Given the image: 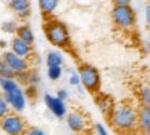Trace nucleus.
I'll use <instances>...</instances> for the list:
<instances>
[{"mask_svg": "<svg viewBox=\"0 0 150 135\" xmlns=\"http://www.w3.org/2000/svg\"><path fill=\"white\" fill-rule=\"evenodd\" d=\"M15 73L10 69L8 66H6L4 63L0 66V77H3V79H15Z\"/></svg>", "mask_w": 150, "mask_h": 135, "instance_id": "5701e85b", "label": "nucleus"}, {"mask_svg": "<svg viewBox=\"0 0 150 135\" xmlns=\"http://www.w3.org/2000/svg\"><path fill=\"white\" fill-rule=\"evenodd\" d=\"M55 97H58L59 99H62V101H66V99L69 98V92L65 88H61V90L57 91V95Z\"/></svg>", "mask_w": 150, "mask_h": 135, "instance_id": "a878e982", "label": "nucleus"}, {"mask_svg": "<svg viewBox=\"0 0 150 135\" xmlns=\"http://www.w3.org/2000/svg\"><path fill=\"white\" fill-rule=\"evenodd\" d=\"M11 112L8 102L6 101V98L3 97V94H0V119H3L6 114H8Z\"/></svg>", "mask_w": 150, "mask_h": 135, "instance_id": "412c9836", "label": "nucleus"}, {"mask_svg": "<svg viewBox=\"0 0 150 135\" xmlns=\"http://www.w3.org/2000/svg\"><path fill=\"white\" fill-rule=\"evenodd\" d=\"M112 21L120 29L129 31L135 26L137 14L131 6H114L112 10Z\"/></svg>", "mask_w": 150, "mask_h": 135, "instance_id": "39448f33", "label": "nucleus"}, {"mask_svg": "<svg viewBox=\"0 0 150 135\" xmlns=\"http://www.w3.org/2000/svg\"><path fill=\"white\" fill-rule=\"evenodd\" d=\"M79 77H80V84L84 90H87L91 94H98L100 91V73L95 66L90 63H81L79 66Z\"/></svg>", "mask_w": 150, "mask_h": 135, "instance_id": "20e7f679", "label": "nucleus"}, {"mask_svg": "<svg viewBox=\"0 0 150 135\" xmlns=\"http://www.w3.org/2000/svg\"><path fill=\"white\" fill-rule=\"evenodd\" d=\"M94 128H95V134L96 135H110L109 131L106 130V127H105L102 123H96Z\"/></svg>", "mask_w": 150, "mask_h": 135, "instance_id": "393cba45", "label": "nucleus"}, {"mask_svg": "<svg viewBox=\"0 0 150 135\" xmlns=\"http://www.w3.org/2000/svg\"><path fill=\"white\" fill-rule=\"evenodd\" d=\"M46 63L47 66H62L64 63V55L59 51H48V54L46 57Z\"/></svg>", "mask_w": 150, "mask_h": 135, "instance_id": "dca6fc26", "label": "nucleus"}, {"mask_svg": "<svg viewBox=\"0 0 150 135\" xmlns=\"http://www.w3.org/2000/svg\"><path fill=\"white\" fill-rule=\"evenodd\" d=\"M66 123H68V127L73 132L76 134H81V132H86L88 130V126H90V122L84 113L79 112V110H73V112L68 113L66 114Z\"/></svg>", "mask_w": 150, "mask_h": 135, "instance_id": "6e6552de", "label": "nucleus"}, {"mask_svg": "<svg viewBox=\"0 0 150 135\" xmlns=\"http://www.w3.org/2000/svg\"><path fill=\"white\" fill-rule=\"evenodd\" d=\"M44 33H46L47 40L55 47L66 48L70 43V35H69L68 26L61 21H57V19L47 21L44 25Z\"/></svg>", "mask_w": 150, "mask_h": 135, "instance_id": "7ed1b4c3", "label": "nucleus"}, {"mask_svg": "<svg viewBox=\"0 0 150 135\" xmlns=\"http://www.w3.org/2000/svg\"><path fill=\"white\" fill-rule=\"evenodd\" d=\"M69 84L73 87H77L80 86V77H79L77 72H73L70 76H69Z\"/></svg>", "mask_w": 150, "mask_h": 135, "instance_id": "b1692460", "label": "nucleus"}, {"mask_svg": "<svg viewBox=\"0 0 150 135\" xmlns=\"http://www.w3.org/2000/svg\"><path fill=\"white\" fill-rule=\"evenodd\" d=\"M8 7L15 14L30 10V1L29 0H8Z\"/></svg>", "mask_w": 150, "mask_h": 135, "instance_id": "2eb2a0df", "label": "nucleus"}, {"mask_svg": "<svg viewBox=\"0 0 150 135\" xmlns=\"http://www.w3.org/2000/svg\"><path fill=\"white\" fill-rule=\"evenodd\" d=\"M62 66H48L47 69V76L52 81H57L62 77Z\"/></svg>", "mask_w": 150, "mask_h": 135, "instance_id": "6ab92c4d", "label": "nucleus"}, {"mask_svg": "<svg viewBox=\"0 0 150 135\" xmlns=\"http://www.w3.org/2000/svg\"><path fill=\"white\" fill-rule=\"evenodd\" d=\"M26 127V123L19 116V113L10 112L3 119H0V128L7 135H22Z\"/></svg>", "mask_w": 150, "mask_h": 135, "instance_id": "423d86ee", "label": "nucleus"}, {"mask_svg": "<svg viewBox=\"0 0 150 135\" xmlns=\"http://www.w3.org/2000/svg\"><path fill=\"white\" fill-rule=\"evenodd\" d=\"M0 90L6 101L8 102L11 110H14L15 113L23 112V109L26 108V95L18 81L15 79L0 77Z\"/></svg>", "mask_w": 150, "mask_h": 135, "instance_id": "f03ea898", "label": "nucleus"}, {"mask_svg": "<svg viewBox=\"0 0 150 135\" xmlns=\"http://www.w3.org/2000/svg\"><path fill=\"white\" fill-rule=\"evenodd\" d=\"M114 6H131V0H112Z\"/></svg>", "mask_w": 150, "mask_h": 135, "instance_id": "cd10ccee", "label": "nucleus"}, {"mask_svg": "<svg viewBox=\"0 0 150 135\" xmlns=\"http://www.w3.org/2000/svg\"><path fill=\"white\" fill-rule=\"evenodd\" d=\"M108 119L114 130L120 132H129L138 127V109L128 102H121L114 105Z\"/></svg>", "mask_w": 150, "mask_h": 135, "instance_id": "f257e3e1", "label": "nucleus"}, {"mask_svg": "<svg viewBox=\"0 0 150 135\" xmlns=\"http://www.w3.org/2000/svg\"><path fill=\"white\" fill-rule=\"evenodd\" d=\"M22 135H46V132H44V130H41L40 127L28 126L22 132Z\"/></svg>", "mask_w": 150, "mask_h": 135, "instance_id": "4be33fe9", "label": "nucleus"}, {"mask_svg": "<svg viewBox=\"0 0 150 135\" xmlns=\"http://www.w3.org/2000/svg\"><path fill=\"white\" fill-rule=\"evenodd\" d=\"M95 104H96L98 109L100 110V113H102L103 116L109 117L110 113H112V110H113V108H114V105H116V102L110 98L109 95L98 92L96 97H95Z\"/></svg>", "mask_w": 150, "mask_h": 135, "instance_id": "9b49d317", "label": "nucleus"}, {"mask_svg": "<svg viewBox=\"0 0 150 135\" xmlns=\"http://www.w3.org/2000/svg\"><path fill=\"white\" fill-rule=\"evenodd\" d=\"M15 33H17V37H19L21 40L26 41L28 44L33 45V43H35V33H33L32 28L29 26V25H26V23L18 25Z\"/></svg>", "mask_w": 150, "mask_h": 135, "instance_id": "ddd939ff", "label": "nucleus"}, {"mask_svg": "<svg viewBox=\"0 0 150 135\" xmlns=\"http://www.w3.org/2000/svg\"><path fill=\"white\" fill-rule=\"evenodd\" d=\"M3 65V57H1V54H0V66Z\"/></svg>", "mask_w": 150, "mask_h": 135, "instance_id": "c756f323", "label": "nucleus"}, {"mask_svg": "<svg viewBox=\"0 0 150 135\" xmlns=\"http://www.w3.org/2000/svg\"><path fill=\"white\" fill-rule=\"evenodd\" d=\"M7 44H8V43H7L6 40H0V48H6Z\"/></svg>", "mask_w": 150, "mask_h": 135, "instance_id": "c85d7f7f", "label": "nucleus"}, {"mask_svg": "<svg viewBox=\"0 0 150 135\" xmlns=\"http://www.w3.org/2000/svg\"><path fill=\"white\" fill-rule=\"evenodd\" d=\"M40 75L36 72V70H28L26 73H25V84H28L29 87H37L39 84H40Z\"/></svg>", "mask_w": 150, "mask_h": 135, "instance_id": "f3484780", "label": "nucleus"}, {"mask_svg": "<svg viewBox=\"0 0 150 135\" xmlns=\"http://www.w3.org/2000/svg\"><path fill=\"white\" fill-rule=\"evenodd\" d=\"M145 21H146V25L150 28V3L145 7Z\"/></svg>", "mask_w": 150, "mask_h": 135, "instance_id": "bb28decb", "label": "nucleus"}, {"mask_svg": "<svg viewBox=\"0 0 150 135\" xmlns=\"http://www.w3.org/2000/svg\"><path fill=\"white\" fill-rule=\"evenodd\" d=\"M139 99H141V106L150 108V86L142 87L139 91Z\"/></svg>", "mask_w": 150, "mask_h": 135, "instance_id": "a211bd4d", "label": "nucleus"}, {"mask_svg": "<svg viewBox=\"0 0 150 135\" xmlns=\"http://www.w3.org/2000/svg\"><path fill=\"white\" fill-rule=\"evenodd\" d=\"M10 47H11V51L14 54H17L18 57H22L25 59H29L33 54V45L28 44L26 41L21 40L19 37H14L11 43H10Z\"/></svg>", "mask_w": 150, "mask_h": 135, "instance_id": "9d476101", "label": "nucleus"}, {"mask_svg": "<svg viewBox=\"0 0 150 135\" xmlns=\"http://www.w3.org/2000/svg\"><path fill=\"white\" fill-rule=\"evenodd\" d=\"M1 57H3V63H4L6 66H8L15 75L28 72L29 68H30L28 59L22 58V57H18L17 54H14L11 50H10V51H6Z\"/></svg>", "mask_w": 150, "mask_h": 135, "instance_id": "0eeeda50", "label": "nucleus"}, {"mask_svg": "<svg viewBox=\"0 0 150 135\" xmlns=\"http://www.w3.org/2000/svg\"><path fill=\"white\" fill-rule=\"evenodd\" d=\"M59 4V0H39V9L43 15H51Z\"/></svg>", "mask_w": 150, "mask_h": 135, "instance_id": "4468645a", "label": "nucleus"}, {"mask_svg": "<svg viewBox=\"0 0 150 135\" xmlns=\"http://www.w3.org/2000/svg\"><path fill=\"white\" fill-rule=\"evenodd\" d=\"M44 104H46L48 110H50L57 119H64V117H66V114H68V108H66L65 101L59 99L58 97H55V95L46 94L44 95Z\"/></svg>", "mask_w": 150, "mask_h": 135, "instance_id": "1a4fd4ad", "label": "nucleus"}, {"mask_svg": "<svg viewBox=\"0 0 150 135\" xmlns=\"http://www.w3.org/2000/svg\"><path fill=\"white\" fill-rule=\"evenodd\" d=\"M17 28H18V23L15 21H6V22L1 23V31L7 33V35H13L17 32Z\"/></svg>", "mask_w": 150, "mask_h": 135, "instance_id": "aec40b11", "label": "nucleus"}, {"mask_svg": "<svg viewBox=\"0 0 150 135\" xmlns=\"http://www.w3.org/2000/svg\"><path fill=\"white\" fill-rule=\"evenodd\" d=\"M138 127L145 135H150V108L141 106L138 109Z\"/></svg>", "mask_w": 150, "mask_h": 135, "instance_id": "f8f14e48", "label": "nucleus"}]
</instances>
